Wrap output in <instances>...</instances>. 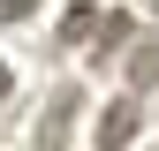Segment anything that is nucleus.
<instances>
[{"mask_svg":"<svg viewBox=\"0 0 159 151\" xmlns=\"http://www.w3.org/2000/svg\"><path fill=\"white\" fill-rule=\"evenodd\" d=\"M68 121H76V91H53L46 121H38V151H68Z\"/></svg>","mask_w":159,"mask_h":151,"instance_id":"obj_1","label":"nucleus"},{"mask_svg":"<svg viewBox=\"0 0 159 151\" xmlns=\"http://www.w3.org/2000/svg\"><path fill=\"white\" fill-rule=\"evenodd\" d=\"M136 136V98H121V106H106V121H98V151H121Z\"/></svg>","mask_w":159,"mask_h":151,"instance_id":"obj_2","label":"nucleus"},{"mask_svg":"<svg viewBox=\"0 0 159 151\" xmlns=\"http://www.w3.org/2000/svg\"><path fill=\"white\" fill-rule=\"evenodd\" d=\"M129 83H136V91H152V83H159V38H144V45L129 53Z\"/></svg>","mask_w":159,"mask_h":151,"instance_id":"obj_3","label":"nucleus"},{"mask_svg":"<svg viewBox=\"0 0 159 151\" xmlns=\"http://www.w3.org/2000/svg\"><path fill=\"white\" fill-rule=\"evenodd\" d=\"M91 30H98V15H91V8H68V23H61V38H91Z\"/></svg>","mask_w":159,"mask_h":151,"instance_id":"obj_4","label":"nucleus"},{"mask_svg":"<svg viewBox=\"0 0 159 151\" xmlns=\"http://www.w3.org/2000/svg\"><path fill=\"white\" fill-rule=\"evenodd\" d=\"M38 0H0V23H15V15H30Z\"/></svg>","mask_w":159,"mask_h":151,"instance_id":"obj_5","label":"nucleus"},{"mask_svg":"<svg viewBox=\"0 0 159 151\" xmlns=\"http://www.w3.org/2000/svg\"><path fill=\"white\" fill-rule=\"evenodd\" d=\"M8 91H15V76H8V68H0V98H8Z\"/></svg>","mask_w":159,"mask_h":151,"instance_id":"obj_6","label":"nucleus"}]
</instances>
